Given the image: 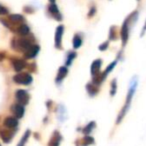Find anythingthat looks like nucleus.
I'll return each instance as SVG.
<instances>
[{
  "label": "nucleus",
  "instance_id": "473e14b6",
  "mask_svg": "<svg viewBox=\"0 0 146 146\" xmlns=\"http://www.w3.org/2000/svg\"><path fill=\"white\" fill-rule=\"evenodd\" d=\"M0 146H1V145H0Z\"/></svg>",
  "mask_w": 146,
  "mask_h": 146
},
{
  "label": "nucleus",
  "instance_id": "0eeeda50",
  "mask_svg": "<svg viewBox=\"0 0 146 146\" xmlns=\"http://www.w3.org/2000/svg\"><path fill=\"white\" fill-rule=\"evenodd\" d=\"M11 111H12V113L14 114V116L16 118H21L24 115L25 109H24V106L17 103V104H13L11 106Z\"/></svg>",
  "mask_w": 146,
  "mask_h": 146
},
{
  "label": "nucleus",
  "instance_id": "f03ea898",
  "mask_svg": "<svg viewBox=\"0 0 146 146\" xmlns=\"http://www.w3.org/2000/svg\"><path fill=\"white\" fill-rule=\"evenodd\" d=\"M11 45H12V48L15 49V50H19V51H26L29 47L31 46V42L26 38H20V39H13L12 42H11Z\"/></svg>",
  "mask_w": 146,
  "mask_h": 146
},
{
  "label": "nucleus",
  "instance_id": "423d86ee",
  "mask_svg": "<svg viewBox=\"0 0 146 146\" xmlns=\"http://www.w3.org/2000/svg\"><path fill=\"white\" fill-rule=\"evenodd\" d=\"M64 33V26L59 25L55 32V47L57 49H62V36Z\"/></svg>",
  "mask_w": 146,
  "mask_h": 146
},
{
  "label": "nucleus",
  "instance_id": "39448f33",
  "mask_svg": "<svg viewBox=\"0 0 146 146\" xmlns=\"http://www.w3.org/2000/svg\"><path fill=\"white\" fill-rule=\"evenodd\" d=\"M15 97H16V100H17V102H18V104H21V105H26L29 101L28 92L23 89L17 90L16 93H15Z\"/></svg>",
  "mask_w": 146,
  "mask_h": 146
},
{
  "label": "nucleus",
  "instance_id": "ddd939ff",
  "mask_svg": "<svg viewBox=\"0 0 146 146\" xmlns=\"http://www.w3.org/2000/svg\"><path fill=\"white\" fill-rule=\"evenodd\" d=\"M3 124L8 129H12V128H15L18 125V120H17L16 117H6L4 119Z\"/></svg>",
  "mask_w": 146,
  "mask_h": 146
},
{
  "label": "nucleus",
  "instance_id": "2eb2a0df",
  "mask_svg": "<svg viewBox=\"0 0 146 146\" xmlns=\"http://www.w3.org/2000/svg\"><path fill=\"white\" fill-rule=\"evenodd\" d=\"M12 66L16 72H20L22 69L25 68L26 63L24 60H21V59H14V60H12Z\"/></svg>",
  "mask_w": 146,
  "mask_h": 146
},
{
  "label": "nucleus",
  "instance_id": "f257e3e1",
  "mask_svg": "<svg viewBox=\"0 0 146 146\" xmlns=\"http://www.w3.org/2000/svg\"><path fill=\"white\" fill-rule=\"evenodd\" d=\"M136 86H137V80H136L135 78H134V79L131 81V84H130L129 90H128V94H127V97H126L125 105L123 106V108H122L121 111H120L119 115H118V118H117V124L121 122V120L123 119L124 116H125V114L127 113V111L129 110L130 104H131V101H132V98H133V95H134V93H135Z\"/></svg>",
  "mask_w": 146,
  "mask_h": 146
},
{
  "label": "nucleus",
  "instance_id": "f3484780",
  "mask_svg": "<svg viewBox=\"0 0 146 146\" xmlns=\"http://www.w3.org/2000/svg\"><path fill=\"white\" fill-rule=\"evenodd\" d=\"M9 20L13 23H18V22H23L24 21V17L20 14H11L8 16Z\"/></svg>",
  "mask_w": 146,
  "mask_h": 146
},
{
  "label": "nucleus",
  "instance_id": "b1692460",
  "mask_svg": "<svg viewBox=\"0 0 146 146\" xmlns=\"http://www.w3.org/2000/svg\"><path fill=\"white\" fill-rule=\"evenodd\" d=\"M93 143H94L93 137L88 136V135H86L85 137L82 139V142H81L82 146H88V145H91V144H93Z\"/></svg>",
  "mask_w": 146,
  "mask_h": 146
},
{
  "label": "nucleus",
  "instance_id": "7ed1b4c3",
  "mask_svg": "<svg viewBox=\"0 0 146 146\" xmlns=\"http://www.w3.org/2000/svg\"><path fill=\"white\" fill-rule=\"evenodd\" d=\"M13 81L17 84L29 85L32 82V76L29 73H18L13 77Z\"/></svg>",
  "mask_w": 146,
  "mask_h": 146
},
{
  "label": "nucleus",
  "instance_id": "9d476101",
  "mask_svg": "<svg viewBox=\"0 0 146 146\" xmlns=\"http://www.w3.org/2000/svg\"><path fill=\"white\" fill-rule=\"evenodd\" d=\"M61 140H62L61 134L59 133L58 131H54L48 142V146H59L60 145Z\"/></svg>",
  "mask_w": 146,
  "mask_h": 146
},
{
  "label": "nucleus",
  "instance_id": "2f4dec72",
  "mask_svg": "<svg viewBox=\"0 0 146 146\" xmlns=\"http://www.w3.org/2000/svg\"><path fill=\"white\" fill-rule=\"evenodd\" d=\"M49 1H50L51 3H55V0H49Z\"/></svg>",
  "mask_w": 146,
  "mask_h": 146
},
{
  "label": "nucleus",
  "instance_id": "20e7f679",
  "mask_svg": "<svg viewBox=\"0 0 146 146\" xmlns=\"http://www.w3.org/2000/svg\"><path fill=\"white\" fill-rule=\"evenodd\" d=\"M129 20H130V16H128L127 18L124 20L123 24H122V27H121L122 46H125L128 41V38H129Z\"/></svg>",
  "mask_w": 146,
  "mask_h": 146
},
{
  "label": "nucleus",
  "instance_id": "5701e85b",
  "mask_svg": "<svg viewBox=\"0 0 146 146\" xmlns=\"http://www.w3.org/2000/svg\"><path fill=\"white\" fill-rule=\"evenodd\" d=\"M74 58H76V52H73V51H70V52H68L66 61H65V64H66L67 66L71 65V63H72V61H73V59H74Z\"/></svg>",
  "mask_w": 146,
  "mask_h": 146
},
{
  "label": "nucleus",
  "instance_id": "c85d7f7f",
  "mask_svg": "<svg viewBox=\"0 0 146 146\" xmlns=\"http://www.w3.org/2000/svg\"><path fill=\"white\" fill-rule=\"evenodd\" d=\"M91 8H92V10H90V12L88 13V17H92V16H94V14H95V12H96L95 7H91Z\"/></svg>",
  "mask_w": 146,
  "mask_h": 146
},
{
  "label": "nucleus",
  "instance_id": "bb28decb",
  "mask_svg": "<svg viewBox=\"0 0 146 146\" xmlns=\"http://www.w3.org/2000/svg\"><path fill=\"white\" fill-rule=\"evenodd\" d=\"M108 45H109V43H108L107 41H105V42H103V43H102V44L99 46V50H101V51L106 50V49L108 48Z\"/></svg>",
  "mask_w": 146,
  "mask_h": 146
},
{
  "label": "nucleus",
  "instance_id": "6ab92c4d",
  "mask_svg": "<svg viewBox=\"0 0 146 146\" xmlns=\"http://www.w3.org/2000/svg\"><path fill=\"white\" fill-rule=\"evenodd\" d=\"M29 31H30V29H29V27L27 26L26 24H21L20 26L17 28V33L20 34V35H22V36L27 35L29 33Z\"/></svg>",
  "mask_w": 146,
  "mask_h": 146
},
{
  "label": "nucleus",
  "instance_id": "cd10ccee",
  "mask_svg": "<svg viewBox=\"0 0 146 146\" xmlns=\"http://www.w3.org/2000/svg\"><path fill=\"white\" fill-rule=\"evenodd\" d=\"M8 13V10H7L5 7H3L2 5H0V15H4Z\"/></svg>",
  "mask_w": 146,
  "mask_h": 146
},
{
  "label": "nucleus",
  "instance_id": "dca6fc26",
  "mask_svg": "<svg viewBox=\"0 0 146 146\" xmlns=\"http://www.w3.org/2000/svg\"><path fill=\"white\" fill-rule=\"evenodd\" d=\"M116 64H117V61L115 60V61H113V62H112L111 64H110L109 66H108L107 68L105 69V71H104V72L102 73L101 75H100V77H99V78H100V82H102L104 79H105V77L108 75V74H109L110 72H111V70L114 68V67L116 66Z\"/></svg>",
  "mask_w": 146,
  "mask_h": 146
},
{
  "label": "nucleus",
  "instance_id": "7c9ffc66",
  "mask_svg": "<svg viewBox=\"0 0 146 146\" xmlns=\"http://www.w3.org/2000/svg\"><path fill=\"white\" fill-rule=\"evenodd\" d=\"M3 58H4V55H2L1 53H0V60H2Z\"/></svg>",
  "mask_w": 146,
  "mask_h": 146
},
{
  "label": "nucleus",
  "instance_id": "c756f323",
  "mask_svg": "<svg viewBox=\"0 0 146 146\" xmlns=\"http://www.w3.org/2000/svg\"><path fill=\"white\" fill-rule=\"evenodd\" d=\"M146 31V21H145V25H144V27H143V32L142 33H144Z\"/></svg>",
  "mask_w": 146,
  "mask_h": 146
},
{
  "label": "nucleus",
  "instance_id": "f8f14e48",
  "mask_svg": "<svg viewBox=\"0 0 146 146\" xmlns=\"http://www.w3.org/2000/svg\"><path fill=\"white\" fill-rule=\"evenodd\" d=\"M68 74V69H67L66 66H62L58 69V73H57V76H56V82L57 84H60L61 82L63 81V79L65 78V76Z\"/></svg>",
  "mask_w": 146,
  "mask_h": 146
},
{
  "label": "nucleus",
  "instance_id": "393cba45",
  "mask_svg": "<svg viewBox=\"0 0 146 146\" xmlns=\"http://www.w3.org/2000/svg\"><path fill=\"white\" fill-rule=\"evenodd\" d=\"M116 89H117V82H116V80H112V82H111V90H110V95H111V96L115 95Z\"/></svg>",
  "mask_w": 146,
  "mask_h": 146
},
{
  "label": "nucleus",
  "instance_id": "a878e982",
  "mask_svg": "<svg viewBox=\"0 0 146 146\" xmlns=\"http://www.w3.org/2000/svg\"><path fill=\"white\" fill-rule=\"evenodd\" d=\"M114 28L115 27L114 26H112L111 28H110V34H109V38L111 39V40H116V33H115V31H114Z\"/></svg>",
  "mask_w": 146,
  "mask_h": 146
},
{
  "label": "nucleus",
  "instance_id": "4be33fe9",
  "mask_svg": "<svg viewBox=\"0 0 146 146\" xmlns=\"http://www.w3.org/2000/svg\"><path fill=\"white\" fill-rule=\"evenodd\" d=\"M30 134H31L30 130H27V131L24 133V135L22 136V138H21V140L19 141V143L17 146H25V144H26V142H27V140H28Z\"/></svg>",
  "mask_w": 146,
  "mask_h": 146
},
{
  "label": "nucleus",
  "instance_id": "4468645a",
  "mask_svg": "<svg viewBox=\"0 0 146 146\" xmlns=\"http://www.w3.org/2000/svg\"><path fill=\"white\" fill-rule=\"evenodd\" d=\"M101 65H102L101 59H96V60L93 61V63L91 64V74L93 77H95V76L98 75Z\"/></svg>",
  "mask_w": 146,
  "mask_h": 146
},
{
  "label": "nucleus",
  "instance_id": "412c9836",
  "mask_svg": "<svg viewBox=\"0 0 146 146\" xmlns=\"http://www.w3.org/2000/svg\"><path fill=\"white\" fill-rule=\"evenodd\" d=\"M95 126H96V124H95V122H94V121L89 122V123H88L87 125H86L85 127L82 129V132H83L84 134H86V135H88V134H89L90 132H91L92 130L95 128Z\"/></svg>",
  "mask_w": 146,
  "mask_h": 146
},
{
  "label": "nucleus",
  "instance_id": "9b49d317",
  "mask_svg": "<svg viewBox=\"0 0 146 146\" xmlns=\"http://www.w3.org/2000/svg\"><path fill=\"white\" fill-rule=\"evenodd\" d=\"M13 134L14 133L8 129L0 130V137H1V139H2L3 142H5V143H9V142L11 141V139H12V137H13Z\"/></svg>",
  "mask_w": 146,
  "mask_h": 146
},
{
  "label": "nucleus",
  "instance_id": "aec40b11",
  "mask_svg": "<svg viewBox=\"0 0 146 146\" xmlns=\"http://www.w3.org/2000/svg\"><path fill=\"white\" fill-rule=\"evenodd\" d=\"M86 89H87L88 93H89L91 96H94V95H95V94L98 92L97 86L94 85V83H92V84H91V83L87 84V85H86Z\"/></svg>",
  "mask_w": 146,
  "mask_h": 146
},
{
  "label": "nucleus",
  "instance_id": "6e6552de",
  "mask_svg": "<svg viewBox=\"0 0 146 146\" xmlns=\"http://www.w3.org/2000/svg\"><path fill=\"white\" fill-rule=\"evenodd\" d=\"M48 10H49V12L51 13V15L54 17L55 20H57V21H61V20H62L61 13L59 12L58 7H57V5L55 4V3H51V4L49 5V6H48Z\"/></svg>",
  "mask_w": 146,
  "mask_h": 146
},
{
  "label": "nucleus",
  "instance_id": "a211bd4d",
  "mask_svg": "<svg viewBox=\"0 0 146 146\" xmlns=\"http://www.w3.org/2000/svg\"><path fill=\"white\" fill-rule=\"evenodd\" d=\"M82 44V38L79 34H75L73 37V48L78 49Z\"/></svg>",
  "mask_w": 146,
  "mask_h": 146
},
{
  "label": "nucleus",
  "instance_id": "1a4fd4ad",
  "mask_svg": "<svg viewBox=\"0 0 146 146\" xmlns=\"http://www.w3.org/2000/svg\"><path fill=\"white\" fill-rule=\"evenodd\" d=\"M39 46L38 45H31L28 49L24 52L25 54V58L27 59H31V58H34L39 52Z\"/></svg>",
  "mask_w": 146,
  "mask_h": 146
}]
</instances>
